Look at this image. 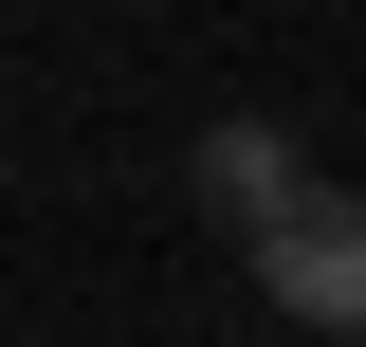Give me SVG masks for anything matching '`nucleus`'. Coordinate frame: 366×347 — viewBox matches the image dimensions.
I'll list each match as a JSON object with an SVG mask.
<instances>
[{
    "label": "nucleus",
    "instance_id": "2",
    "mask_svg": "<svg viewBox=\"0 0 366 347\" xmlns=\"http://www.w3.org/2000/svg\"><path fill=\"white\" fill-rule=\"evenodd\" d=\"M183 183H202V201H220L238 238H257L274 201H312V146H293V129H257V110H238V129H202V165H183Z\"/></svg>",
    "mask_w": 366,
    "mask_h": 347
},
{
    "label": "nucleus",
    "instance_id": "1",
    "mask_svg": "<svg viewBox=\"0 0 366 347\" xmlns=\"http://www.w3.org/2000/svg\"><path fill=\"white\" fill-rule=\"evenodd\" d=\"M257 293L293 311V329H366V201L348 183H312V201L257 219Z\"/></svg>",
    "mask_w": 366,
    "mask_h": 347
}]
</instances>
